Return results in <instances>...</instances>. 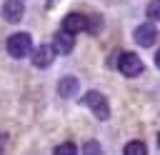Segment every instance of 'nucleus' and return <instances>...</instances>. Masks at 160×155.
<instances>
[{
  "label": "nucleus",
  "instance_id": "ddd939ff",
  "mask_svg": "<svg viewBox=\"0 0 160 155\" xmlns=\"http://www.w3.org/2000/svg\"><path fill=\"white\" fill-rule=\"evenodd\" d=\"M82 155H102V150H100V145L95 140H90V142L82 145Z\"/></svg>",
  "mask_w": 160,
  "mask_h": 155
},
{
  "label": "nucleus",
  "instance_id": "f257e3e1",
  "mask_svg": "<svg viewBox=\"0 0 160 155\" xmlns=\"http://www.w3.org/2000/svg\"><path fill=\"white\" fill-rule=\"evenodd\" d=\"M30 50H32V40L28 32H15L8 38V52L12 58H25Z\"/></svg>",
  "mask_w": 160,
  "mask_h": 155
},
{
  "label": "nucleus",
  "instance_id": "9b49d317",
  "mask_svg": "<svg viewBox=\"0 0 160 155\" xmlns=\"http://www.w3.org/2000/svg\"><path fill=\"white\" fill-rule=\"evenodd\" d=\"M148 18H150L152 22H160V0H152V2L148 5Z\"/></svg>",
  "mask_w": 160,
  "mask_h": 155
},
{
  "label": "nucleus",
  "instance_id": "f03ea898",
  "mask_svg": "<svg viewBox=\"0 0 160 155\" xmlns=\"http://www.w3.org/2000/svg\"><path fill=\"white\" fill-rule=\"evenodd\" d=\"M118 70L125 75V78H138L142 72V60L135 55V52H122L118 58Z\"/></svg>",
  "mask_w": 160,
  "mask_h": 155
},
{
  "label": "nucleus",
  "instance_id": "7ed1b4c3",
  "mask_svg": "<svg viewBox=\"0 0 160 155\" xmlns=\"http://www.w3.org/2000/svg\"><path fill=\"white\" fill-rule=\"evenodd\" d=\"M82 102H85V105H88V108H90V110H92V112H95L100 120H108V118H110V108H108V100H105L100 92L90 90V92L82 98Z\"/></svg>",
  "mask_w": 160,
  "mask_h": 155
},
{
  "label": "nucleus",
  "instance_id": "0eeeda50",
  "mask_svg": "<svg viewBox=\"0 0 160 155\" xmlns=\"http://www.w3.org/2000/svg\"><path fill=\"white\" fill-rule=\"evenodd\" d=\"M22 12H25L22 0H5V2H2V18H5L8 22H18V20L22 18Z\"/></svg>",
  "mask_w": 160,
  "mask_h": 155
},
{
  "label": "nucleus",
  "instance_id": "2eb2a0df",
  "mask_svg": "<svg viewBox=\"0 0 160 155\" xmlns=\"http://www.w3.org/2000/svg\"><path fill=\"white\" fill-rule=\"evenodd\" d=\"M158 145H160V135H158Z\"/></svg>",
  "mask_w": 160,
  "mask_h": 155
},
{
  "label": "nucleus",
  "instance_id": "20e7f679",
  "mask_svg": "<svg viewBox=\"0 0 160 155\" xmlns=\"http://www.w3.org/2000/svg\"><path fill=\"white\" fill-rule=\"evenodd\" d=\"M62 30H68V32H72V35L85 32V30H90V18H85V15H80V12H68V15L62 18Z\"/></svg>",
  "mask_w": 160,
  "mask_h": 155
},
{
  "label": "nucleus",
  "instance_id": "f8f14e48",
  "mask_svg": "<svg viewBox=\"0 0 160 155\" xmlns=\"http://www.w3.org/2000/svg\"><path fill=\"white\" fill-rule=\"evenodd\" d=\"M52 155H78V148L72 145V142H62V145H58L55 148V152Z\"/></svg>",
  "mask_w": 160,
  "mask_h": 155
},
{
  "label": "nucleus",
  "instance_id": "1a4fd4ad",
  "mask_svg": "<svg viewBox=\"0 0 160 155\" xmlns=\"http://www.w3.org/2000/svg\"><path fill=\"white\" fill-rule=\"evenodd\" d=\"M58 90H60V95H62V98H72V95L78 92V80L68 75V78H62V80H60Z\"/></svg>",
  "mask_w": 160,
  "mask_h": 155
},
{
  "label": "nucleus",
  "instance_id": "4468645a",
  "mask_svg": "<svg viewBox=\"0 0 160 155\" xmlns=\"http://www.w3.org/2000/svg\"><path fill=\"white\" fill-rule=\"evenodd\" d=\"M155 65L160 68V50H158V55H155Z\"/></svg>",
  "mask_w": 160,
  "mask_h": 155
},
{
  "label": "nucleus",
  "instance_id": "6e6552de",
  "mask_svg": "<svg viewBox=\"0 0 160 155\" xmlns=\"http://www.w3.org/2000/svg\"><path fill=\"white\" fill-rule=\"evenodd\" d=\"M52 58H55L52 45H40V48L32 50V65H35V68H48V65L52 62Z\"/></svg>",
  "mask_w": 160,
  "mask_h": 155
},
{
  "label": "nucleus",
  "instance_id": "423d86ee",
  "mask_svg": "<svg viewBox=\"0 0 160 155\" xmlns=\"http://www.w3.org/2000/svg\"><path fill=\"white\" fill-rule=\"evenodd\" d=\"M72 48H75V38H72V32H68V30H58V32H55V40H52V50L60 52V55H68Z\"/></svg>",
  "mask_w": 160,
  "mask_h": 155
},
{
  "label": "nucleus",
  "instance_id": "9d476101",
  "mask_svg": "<svg viewBox=\"0 0 160 155\" xmlns=\"http://www.w3.org/2000/svg\"><path fill=\"white\" fill-rule=\"evenodd\" d=\"M125 155H148V148H145V142L132 140V142L125 145Z\"/></svg>",
  "mask_w": 160,
  "mask_h": 155
},
{
  "label": "nucleus",
  "instance_id": "39448f33",
  "mask_svg": "<svg viewBox=\"0 0 160 155\" xmlns=\"http://www.w3.org/2000/svg\"><path fill=\"white\" fill-rule=\"evenodd\" d=\"M155 38H158V30H155L152 22H142V25L135 28V42H138V45L150 48V45L155 42Z\"/></svg>",
  "mask_w": 160,
  "mask_h": 155
}]
</instances>
